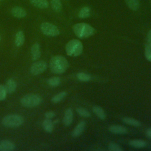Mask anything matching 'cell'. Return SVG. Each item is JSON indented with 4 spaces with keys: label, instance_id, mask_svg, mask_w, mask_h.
I'll return each mask as SVG.
<instances>
[{
    "label": "cell",
    "instance_id": "1",
    "mask_svg": "<svg viewBox=\"0 0 151 151\" xmlns=\"http://www.w3.org/2000/svg\"><path fill=\"white\" fill-rule=\"evenodd\" d=\"M68 67L67 60L62 55L53 56L50 61V68L53 73L62 74Z\"/></svg>",
    "mask_w": 151,
    "mask_h": 151
},
{
    "label": "cell",
    "instance_id": "2",
    "mask_svg": "<svg viewBox=\"0 0 151 151\" xmlns=\"http://www.w3.org/2000/svg\"><path fill=\"white\" fill-rule=\"evenodd\" d=\"M73 30L75 35L80 38L89 37L94 33V28L84 22L76 24L73 27Z\"/></svg>",
    "mask_w": 151,
    "mask_h": 151
},
{
    "label": "cell",
    "instance_id": "3",
    "mask_svg": "<svg viewBox=\"0 0 151 151\" xmlns=\"http://www.w3.org/2000/svg\"><path fill=\"white\" fill-rule=\"evenodd\" d=\"M65 51L67 54L69 56H78L80 55L83 51V45L78 40H71L66 44Z\"/></svg>",
    "mask_w": 151,
    "mask_h": 151
},
{
    "label": "cell",
    "instance_id": "4",
    "mask_svg": "<svg viewBox=\"0 0 151 151\" xmlns=\"http://www.w3.org/2000/svg\"><path fill=\"white\" fill-rule=\"evenodd\" d=\"M23 117L18 114H9L2 120V124L8 127H17L24 123Z\"/></svg>",
    "mask_w": 151,
    "mask_h": 151
},
{
    "label": "cell",
    "instance_id": "5",
    "mask_svg": "<svg viewBox=\"0 0 151 151\" xmlns=\"http://www.w3.org/2000/svg\"><path fill=\"white\" fill-rule=\"evenodd\" d=\"M42 101L41 97L35 94H29L22 97L20 100L22 106L25 107H34L38 106Z\"/></svg>",
    "mask_w": 151,
    "mask_h": 151
},
{
    "label": "cell",
    "instance_id": "6",
    "mask_svg": "<svg viewBox=\"0 0 151 151\" xmlns=\"http://www.w3.org/2000/svg\"><path fill=\"white\" fill-rule=\"evenodd\" d=\"M40 29L42 33L47 36L55 37L60 34V31L58 28L54 24L44 22L40 25Z\"/></svg>",
    "mask_w": 151,
    "mask_h": 151
},
{
    "label": "cell",
    "instance_id": "7",
    "mask_svg": "<svg viewBox=\"0 0 151 151\" xmlns=\"http://www.w3.org/2000/svg\"><path fill=\"white\" fill-rule=\"evenodd\" d=\"M47 68V64L44 61H38L34 63L30 67V72L33 75H38L42 73Z\"/></svg>",
    "mask_w": 151,
    "mask_h": 151
},
{
    "label": "cell",
    "instance_id": "8",
    "mask_svg": "<svg viewBox=\"0 0 151 151\" xmlns=\"http://www.w3.org/2000/svg\"><path fill=\"white\" fill-rule=\"evenodd\" d=\"M31 58L33 61H37L41 57L40 45L38 42H35L31 46Z\"/></svg>",
    "mask_w": 151,
    "mask_h": 151
},
{
    "label": "cell",
    "instance_id": "9",
    "mask_svg": "<svg viewBox=\"0 0 151 151\" xmlns=\"http://www.w3.org/2000/svg\"><path fill=\"white\" fill-rule=\"evenodd\" d=\"M11 14L17 18H22L27 16V11L20 6H15L11 9Z\"/></svg>",
    "mask_w": 151,
    "mask_h": 151
},
{
    "label": "cell",
    "instance_id": "10",
    "mask_svg": "<svg viewBox=\"0 0 151 151\" xmlns=\"http://www.w3.org/2000/svg\"><path fill=\"white\" fill-rule=\"evenodd\" d=\"M15 145L13 142L8 140L0 141V151H11L14 150Z\"/></svg>",
    "mask_w": 151,
    "mask_h": 151
},
{
    "label": "cell",
    "instance_id": "11",
    "mask_svg": "<svg viewBox=\"0 0 151 151\" xmlns=\"http://www.w3.org/2000/svg\"><path fill=\"white\" fill-rule=\"evenodd\" d=\"M85 126H86V123L82 121L80 122L73 130L72 136L74 137H77L80 136L84 130Z\"/></svg>",
    "mask_w": 151,
    "mask_h": 151
},
{
    "label": "cell",
    "instance_id": "12",
    "mask_svg": "<svg viewBox=\"0 0 151 151\" xmlns=\"http://www.w3.org/2000/svg\"><path fill=\"white\" fill-rule=\"evenodd\" d=\"M25 41V36L23 31H18L15 36V40H14V43L15 45L18 47H21Z\"/></svg>",
    "mask_w": 151,
    "mask_h": 151
},
{
    "label": "cell",
    "instance_id": "13",
    "mask_svg": "<svg viewBox=\"0 0 151 151\" xmlns=\"http://www.w3.org/2000/svg\"><path fill=\"white\" fill-rule=\"evenodd\" d=\"M29 1L33 6L40 9H45L49 6L47 0H29Z\"/></svg>",
    "mask_w": 151,
    "mask_h": 151
},
{
    "label": "cell",
    "instance_id": "14",
    "mask_svg": "<svg viewBox=\"0 0 151 151\" xmlns=\"http://www.w3.org/2000/svg\"><path fill=\"white\" fill-rule=\"evenodd\" d=\"M5 87L7 93L11 94L15 91L17 88V83L14 80L10 78L6 81Z\"/></svg>",
    "mask_w": 151,
    "mask_h": 151
},
{
    "label": "cell",
    "instance_id": "15",
    "mask_svg": "<svg viewBox=\"0 0 151 151\" xmlns=\"http://www.w3.org/2000/svg\"><path fill=\"white\" fill-rule=\"evenodd\" d=\"M73 114L72 110L70 108L67 109L65 111L64 118H63V123L64 125L69 126L73 121Z\"/></svg>",
    "mask_w": 151,
    "mask_h": 151
},
{
    "label": "cell",
    "instance_id": "16",
    "mask_svg": "<svg viewBox=\"0 0 151 151\" xmlns=\"http://www.w3.org/2000/svg\"><path fill=\"white\" fill-rule=\"evenodd\" d=\"M109 130L115 134H125L127 133V129L122 126L113 125L109 127Z\"/></svg>",
    "mask_w": 151,
    "mask_h": 151
},
{
    "label": "cell",
    "instance_id": "17",
    "mask_svg": "<svg viewBox=\"0 0 151 151\" xmlns=\"http://www.w3.org/2000/svg\"><path fill=\"white\" fill-rule=\"evenodd\" d=\"M43 129L48 133H51L53 130V123L50 119H45L42 122Z\"/></svg>",
    "mask_w": 151,
    "mask_h": 151
},
{
    "label": "cell",
    "instance_id": "18",
    "mask_svg": "<svg viewBox=\"0 0 151 151\" xmlns=\"http://www.w3.org/2000/svg\"><path fill=\"white\" fill-rule=\"evenodd\" d=\"M127 6L133 11H137L139 8V0H124Z\"/></svg>",
    "mask_w": 151,
    "mask_h": 151
},
{
    "label": "cell",
    "instance_id": "19",
    "mask_svg": "<svg viewBox=\"0 0 151 151\" xmlns=\"http://www.w3.org/2000/svg\"><path fill=\"white\" fill-rule=\"evenodd\" d=\"M129 145L135 148H143L146 146L147 143L142 140H133L130 141Z\"/></svg>",
    "mask_w": 151,
    "mask_h": 151
},
{
    "label": "cell",
    "instance_id": "20",
    "mask_svg": "<svg viewBox=\"0 0 151 151\" xmlns=\"http://www.w3.org/2000/svg\"><path fill=\"white\" fill-rule=\"evenodd\" d=\"M93 110L94 114L101 119H104L106 117V113L104 110L100 106H95L93 107Z\"/></svg>",
    "mask_w": 151,
    "mask_h": 151
},
{
    "label": "cell",
    "instance_id": "21",
    "mask_svg": "<svg viewBox=\"0 0 151 151\" xmlns=\"http://www.w3.org/2000/svg\"><path fill=\"white\" fill-rule=\"evenodd\" d=\"M78 17L80 18H88L90 15V8L88 6L83 7L78 12Z\"/></svg>",
    "mask_w": 151,
    "mask_h": 151
},
{
    "label": "cell",
    "instance_id": "22",
    "mask_svg": "<svg viewBox=\"0 0 151 151\" xmlns=\"http://www.w3.org/2000/svg\"><path fill=\"white\" fill-rule=\"evenodd\" d=\"M52 9L55 12H60L62 9V4L60 0H50Z\"/></svg>",
    "mask_w": 151,
    "mask_h": 151
},
{
    "label": "cell",
    "instance_id": "23",
    "mask_svg": "<svg viewBox=\"0 0 151 151\" xmlns=\"http://www.w3.org/2000/svg\"><path fill=\"white\" fill-rule=\"evenodd\" d=\"M67 96V93L65 91H61L57 94H56L55 96H54L51 99V101L54 103H57L61 101L65 96Z\"/></svg>",
    "mask_w": 151,
    "mask_h": 151
},
{
    "label": "cell",
    "instance_id": "24",
    "mask_svg": "<svg viewBox=\"0 0 151 151\" xmlns=\"http://www.w3.org/2000/svg\"><path fill=\"white\" fill-rule=\"evenodd\" d=\"M123 121L125 123H126L127 124H129V125H131V126H133L137 127V126H140V122H139L138 120H137L131 118V117H124V118H123Z\"/></svg>",
    "mask_w": 151,
    "mask_h": 151
},
{
    "label": "cell",
    "instance_id": "25",
    "mask_svg": "<svg viewBox=\"0 0 151 151\" xmlns=\"http://www.w3.org/2000/svg\"><path fill=\"white\" fill-rule=\"evenodd\" d=\"M61 83L60 78L58 77H52L47 80V83L51 87H57Z\"/></svg>",
    "mask_w": 151,
    "mask_h": 151
},
{
    "label": "cell",
    "instance_id": "26",
    "mask_svg": "<svg viewBox=\"0 0 151 151\" xmlns=\"http://www.w3.org/2000/svg\"><path fill=\"white\" fill-rule=\"evenodd\" d=\"M77 78L81 81H88L91 80V76L84 73H79L77 75Z\"/></svg>",
    "mask_w": 151,
    "mask_h": 151
},
{
    "label": "cell",
    "instance_id": "27",
    "mask_svg": "<svg viewBox=\"0 0 151 151\" xmlns=\"http://www.w3.org/2000/svg\"><path fill=\"white\" fill-rule=\"evenodd\" d=\"M77 113L81 116L83 117H88L90 116V113L88 111H87L86 109L82 108V107H79L77 109Z\"/></svg>",
    "mask_w": 151,
    "mask_h": 151
},
{
    "label": "cell",
    "instance_id": "28",
    "mask_svg": "<svg viewBox=\"0 0 151 151\" xmlns=\"http://www.w3.org/2000/svg\"><path fill=\"white\" fill-rule=\"evenodd\" d=\"M109 149L111 151H123L119 145L113 142H110L109 144Z\"/></svg>",
    "mask_w": 151,
    "mask_h": 151
},
{
    "label": "cell",
    "instance_id": "29",
    "mask_svg": "<svg viewBox=\"0 0 151 151\" xmlns=\"http://www.w3.org/2000/svg\"><path fill=\"white\" fill-rule=\"evenodd\" d=\"M145 56L147 60L151 62V44L149 43L145 48Z\"/></svg>",
    "mask_w": 151,
    "mask_h": 151
},
{
    "label": "cell",
    "instance_id": "30",
    "mask_svg": "<svg viewBox=\"0 0 151 151\" xmlns=\"http://www.w3.org/2000/svg\"><path fill=\"white\" fill-rule=\"evenodd\" d=\"M7 92L6 91L5 86L0 84V101L4 100L6 97Z\"/></svg>",
    "mask_w": 151,
    "mask_h": 151
},
{
    "label": "cell",
    "instance_id": "31",
    "mask_svg": "<svg viewBox=\"0 0 151 151\" xmlns=\"http://www.w3.org/2000/svg\"><path fill=\"white\" fill-rule=\"evenodd\" d=\"M55 116V113L53 111H48L45 113V117L47 119H51Z\"/></svg>",
    "mask_w": 151,
    "mask_h": 151
},
{
    "label": "cell",
    "instance_id": "32",
    "mask_svg": "<svg viewBox=\"0 0 151 151\" xmlns=\"http://www.w3.org/2000/svg\"><path fill=\"white\" fill-rule=\"evenodd\" d=\"M147 41L149 43L151 44V29L149 30V31L147 33Z\"/></svg>",
    "mask_w": 151,
    "mask_h": 151
},
{
    "label": "cell",
    "instance_id": "33",
    "mask_svg": "<svg viewBox=\"0 0 151 151\" xmlns=\"http://www.w3.org/2000/svg\"><path fill=\"white\" fill-rule=\"evenodd\" d=\"M146 135H147L149 137L151 138V128H150V129H149L147 130V131H146Z\"/></svg>",
    "mask_w": 151,
    "mask_h": 151
},
{
    "label": "cell",
    "instance_id": "34",
    "mask_svg": "<svg viewBox=\"0 0 151 151\" xmlns=\"http://www.w3.org/2000/svg\"><path fill=\"white\" fill-rule=\"evenodd\" d=\"M1 35H0V41H1Z\"/></svg>",
    "mask_w": 151,
    "mask_h": 151
},
{
    "label": "cell",
    "instance_id": "35",
    "mask_svg": "<svg viewBox=\"0 0 151 151\" xmlns=\"http://www.w3.org/2000/svg\"><path fill=\"white\" fill-rule=\"evenodd\" d=\"M0 1H3V0H0Z\"/></svg>",
    "mask_w": 151,
    "mask_h": 151
}]
</instances>
